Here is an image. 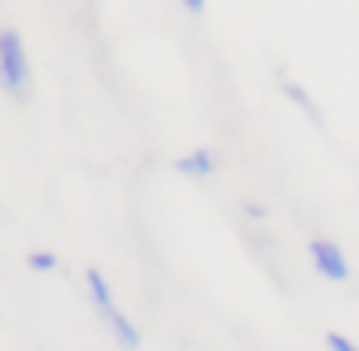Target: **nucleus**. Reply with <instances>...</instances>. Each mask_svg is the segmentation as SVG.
Returning a JSON list of instances; mask_svg holds the SVG:
<instances>
[{"instance_id":"f257e3e1","label":"nucleus","mask_w":359,"mask_h":351,"mask_svg":"<svg viewBox=\"0 0 359 351\" xmlns=\"http://www.w3.org/2000/svg\"><path fill=\"white\" fill-rule=\"evenodd\" d=\"M27 81H32V62H27L24 35L16 27H0V85L8 89L16 101H24Z\"/></svg>"},{"instance_id":"f03ea898","label":"nucleus","mask_w":359,"mask_h":351,"mask_svg":"<svg viewBox=\"0 0 359 351\" xmlns=\"http://www.w3.org/2000/svg\"><path fill=\"white\" fill-rule=\"evenodd\" d=\"M309 259H313V266H317L320 278H328V282H348V274H351L348 255H344V251L336 247L332 240H313V243H309Z\"/></svg>"},{"instance_id":"7ed1b4c3","label":"nucleus","mask_w":359,"mask_h":351,"mask_svg":"<svg viewBox=\"0 0 359 351\" xmlns=\"http://www.w3.org/2000/svg\"><path fill=\"white\" fill-rule=\"evenodd\" d=\"M101 317H104V324L112 328V336H116V343H120L124 351H135V347H140V328H135L132 320H128L124 312L116 309V305H112L109 312H101Z\"/></svg>"},{"instance_id":"20e7f679","label":"nucleus","mask_w":359,"mask_h":351,"mask_svg":"<svg viewBox=\"0 0 359 351\" xmlns=\"http://www.w3.org/2000/svg\"><path fill=\"white\" fill-rule=\"evenodd\" d=\"M217 155H212L209 147H201V151H194V155H186V158H178L174 163V170L178 174H186V178H209V174H217Z\"/></svg>"},{"instance_id":"39448f33","label":"nucleus","mask_w":359,"mask_h":351,"mask_svg":"<svg viewBox=\"0 0 359 351\" xmlns=\"http://www.w3.org/2000/svg\"><path fill=\"white\" fill-rule=\"evenodd\" d=\"M282 89H286V97H290V101H294L297 109H302L305 116H309V124H317V128L325 124V116H320V109H317V104H313V97L305 93V89L297 85V81H286V78H282Z\"/></svg>"},{"instance_id":"423d86ee","label":"nucleus","mask_w":359,"mask_h":351,"mask_svg":"<svg viewBox=\"0 0 359 351\" xmlns=\"http://www.w3.org/2000/svg\"><path fill=\"white\" fill-rule=\"evenodd\" d=\"M86 286H89V294H93V301H97V309H101V312H109L112 305H116V301H112V289H109V278H104L97 266H89V270H86Z\"/></svg>"},{"instance_id":"0eeeda50","label":"nucleus","mask_w":359,"mask_h":351,"mask_svg":"<svg viewBox=\"0 0 359 351\" xmlns=\"http://www.w3.org/2000/svg\"><path fill=\"white\" fill-rule=\"evenodd\" d=\"M27 266L39 270V274H47V270H55V266H58V255H50V251H32V255H27Z\"/></svg>"},{"instance_id":"6e6552de","label":"nucleus","mask_w":359,"mask_h":351,"mask_svg":"<svg viewBox=\"0 0 359 351\" xmlns=\"http://www.w3.org/2000/svg\"><path fill=\"white\" fill-rule=\"evenodd\" d=\"M325 343H328V351H359V343L348 340V336H340V332H328Z\"/></svg>"},{"instance_id":"1a4fd4ad","label":"nucleus","mask_w":359,"mask_h":351,"mask_svg":"<svg viewBox=\"0 0 359 351\" xmlns=\"http://www.w3.org/2000/svg\"><path fill=\"white\" fill-rule=\"evenodd\" d=\"M205 4H209V0H182V8H186V12H194V16H201V12H205Z\"/></svg>"},{"instance_id":"9d476101","label":"nucleus","mask_w":359,"mask_h":351,"mask_svg":"<svg viewBox=\"0 0 359 351\" xmlns=\"http://www.w3.org/2000/svg\"><path fill=\"white\" fill-rule=\"evenodd\" d=\"M243 209H248V216H259V220L266 216V209H263V205H251V201H248V205H243Z\"/></svg>"}]
</instances>
